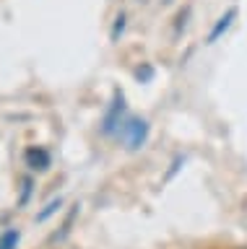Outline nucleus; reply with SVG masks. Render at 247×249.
I'll return each instance as SVG.
<instances>
[{"label":"nucleus","instance_id":"f257e3e1","mask_svg":"<svg viewBox=\"0 0 247 249\" xmlns=\"http://www.w3.org/2000/svg\"><path fill=\"white\" fill-rule=\"evenodd\" d=\"M125 138H128V148H141L146 143V138H149V122H143V120H133V122H128V127H125Z\"/></svg>","mask_w":247,"mask_h":249},{"label":"nucleus","instance_id":"f03ea898","mask_svg":"<svg viewBox=\"0 0 247 249\" xmlns=\"http://www.w3.org/2000/svg\"><path fill=\"white\" fill-rule=\"evenodd\" d=\"M26 166L34 171H47L50 166V153L44 148H29L26 151Z\"/></svg>","mask_w":247,"mask_h":249},{"label":"nucleus","instance_id":"20e7f679","mask_svg":"<svg viewBox=\"0 0 247 249\" xmlns=\"http://www.w3.org/2000/svg\"><path fill=\"white\" fill-rule=\"evenodd\" d=\"M120 114H122V93L117 91V93H114V104H112V109H110V114L104 117V132H114Z\"/></svg>","mask_w":247,"mask_h":249},{"label":"nucleus","instance_id":"0eeeda50","mask_svg":"<svg viewBox=\"0 0 247 249\" xmlns=\"http://www.w3.org/2000/svg\"><path fill=\"white\" fill-rule=\"evenodd\" d=\"M57 208H60V200H52L50 205H47V210H44V213H39V215H37V221H44V218H47V215H52V213H55Z\"/></svg>","mask_w":247,"mask_h":249},{"label":"nucleus","instance_id":"423d86ee","mask_svg":"<svg viewBox=\"0 0 247 249\" xmlns=\"http://www.w3.org/2000/svg\"><path fill=\"white\" fill-rule=\"evenodd\" d=\"M125 29V13H120L117 18H114V29H112V39H117V34Z\"/></svg>","mask_w":247,"mask_h":249},{"label":"nucleus","instance_id":"39448f33","mask_svg":"<svg viewBox=\"0 0 247 249\" xmlns=\"http://www.w3.org/2000/svg\"><path fill=\"white\" fill-rule=\"evenodd\" d=\"M19 244V231H5L0 236V249H16Z\"/></svg>","mask_w":247,"mask_h":249},{"label":"nucleus","instance_id":"7ed1b4c3","mask_svg":"<svg viewBox=\"0 0 247 249\" xmlns=\"http://www.w3.org/2000/svg\"><path fill=\"white\" fill-rule=\"evenodd\" d=\"M234 18H237V8H229V11L224 13L219 21H216V26L211 29V34H208V42H216V39H219L224 31L231 26V21H234Z\"/></svg>","mask_w":247,"mask_h":249}]
</instances>
